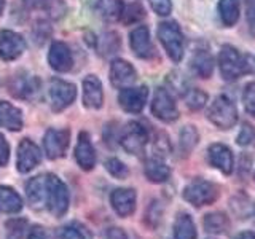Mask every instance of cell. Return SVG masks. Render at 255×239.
<instances>
[{
  "label": "cell",
  "instance_id": "277c9868",
  "mask_svg": "<svg viewBox=\"0 0 255 239\" xmlns=\"http://www.w3.org/2000/svg\"><path fill=\"white\" fill-rule=\"evenodd\" d=\"M219 198V187L212 182L204 179H195L183 190V199L193 204L195 207H201L212 204Z\"/></svg>",
  "mask_w": 255,
  "mask_h": 239
},
{
  "label": "cell",
  "instance_id": "8992f818",
  "mask_svg": "<svg viewBox=\"0 0 255 239\" xmlns=\"http://www.w3.org/2000/svg\"><path fill=\"white\" fill-rule=\"evenodd\" d=\"M148 142V131L137 121H131L128 124L120 137L122 147L131 155H140L145 150Z\"/></svg>",
  "mask_w": 255,
  "mask_h": 239
},
{
  "label": "cell",
  "instance_id": "f546056e",
  "mask_svg": "<svg viewBox=\"0 0 255 239\" xmlns=\"http://www.w3.org/2000/svg\"><path fill=\"white\" fill-rule=\"evenodd\" d=\"M231 211H233L239 219H247L254 215L255 212V204L251 198H247L246 195H238L231 199Z\"/></svg>",
  "mask_w": 255,
  "mask_h": 239
},
{
  "label": "cell",
  "instance_id": "e575fe53",
  "mask_svg": "<svg viewBox=\"0 0 255 239\" xmlns=\"http://www.w3.org/2000/svg\"><path fill=\"white\" fill-rule=\"evenodd\" d=\"M143 16H145V11H143V8L139 5V3H131L128 5L125 10H123V14H122V21L126 22V24H134L140 21Z\"/></svg>",
  "mask_w": 255,
  "mask_h": 239
},
{
  "label": "cell",
  "instance_id": "484cf974",
  "mask_svg": "<svg viewBox=\"0 0 255 239\" xmlns=\"http://www.w3.org/2000/svg\"><path fill=\"white\" fill-rule=\"evenodd\" d=\"M219 14L227 27H233L239 19V0H220Z\"/></svg>",
  "mask_w": 255,
  "mask_h": 239
},
{
  "label": "cell",
  "instance_id": "83f0119b",
  "mask_svg": "<svg viewBox=\"0 0 255 239\" xmlns=\"http://www.w3.org/2000/svg\"><path fill=\"white\" fill-rule=\"evenodd\" d=\"M125 10L123 0H98V11L109 21L120 19Z\"/></svg>",
  "mask_w": 255,
  "mask_h": 239
},
{
  "label": "cell",
  "instance_id": "ab89813d",
  "mask_svg": "<svg viewBox=\"0 0 255 239\" xmlns=\"http://www.w3.org/2000/svg\"><path fill=\"white\" fill-rule=\"evenodd\" d=\"M150 5L153 8V11L159 16H167L172 11L171 0H150Z\"/></svg>",
  "mask_w": 255,
  "mask_h": 239
},
{
  "label": "cell",
  "instance_id": "4dcf8cb0",
  "mask_svg": "<svg viewBox=\"0 0 255 239\" xmlns=\"http://www.w3.org/2000/svg\"><path fill=\"white\" fill-rule=\"evenodd\" d=\"M38 88H40L38 78L30 77V78L19 80V82L16 83V86L11 90V93H13L14 96H18V98H22V99H30L32 96L38 93Z\"/></svg>",
  "mask_w": 255,
  "mask_h": 239
},
{
  "label": "cell",
  "instance_id": "e0dca14e",
  "mask_svg": "<svg viewBox=\"0 0 255 239\" xmlns=\"http://www.w3.org/2000/svg\"><path fill=\"white\" fill-rule=\"evenodd\" d=\"M48 61L50 66L56 72H69L74 66V56L69 50V46L62 42H54L51 45L50 54H48Z\"/></svg>",
  "mask_w": 255,
  "mask_h": 239
},
{
  "label": "cell",
  "instance_id": "7dc6e473",
  "mask_svg": "<svg viewBox=\"0 0 255 239\" xmlns=\"http://www.w3.org/2000/svg\"><path fill=\"white\" fill-rule=\"evenodd\" d=\"M24 2H26V5L30 6V8H38L40 5L43 3V0H24Z\"/></svg>",
  "mask_w": 255,
  "mask_h": 239
},
{
  "label": "cell",
  "instance_id": "cb8c5ba5",
  "mask_svg": "<svg viewBox=\"0 0 255 239\" xmlns=\"http://www.w3.org/2000/svg\"><path fill=\"white\" fill-rule=\"evenodd\" d=\"M145 175L150 182L153 183H163L169 179L171 175V169L169 166H166L161 159L158 158H151V159H147L145 163Z\"/></svg>",
  "mask_w": 255,
  "mask_h": 239
},
{
  "label": "cell",
  "instance_id": "7c38bea8",
  "mask_svg": "<svg viewBox=\"0 0 255 239\" xmlns=\"http://www.w3.org/2000/svg\"><path fill=\"white\" fill-rule=\"evenodd\" d=\"M129 45L135 56H139L142 59H150L155 56V48L151 45L150 40V32L145 26H137L132 29L129 35Z\"/></svg>",
  "mask_w": 255,
  "mask_h": 239
},
{
  "label": "cell",
  "instance_id": "f6af8a7d",
  "mask_svg": "<svg viewBox=\"0 0 255 239\" xmlns=\"http://www.w3.org/2000/svg\"><path fill=\"white\" fill-rule=\"evenodd\" d=\"M27 239H48V235L45 233L43 228L40 227H34L32 228V231L29 233V238Z\"/></svg>",
  "mask_w": 255,
  "mask_h": 239
},
{
  "label": "cell",
  "instance_id": "74e56055",
  "mask_svg": "<svg viewBox=\"0 0 255 239\" xmlns=\"http://www.w3.org/2000/svg\"><path fill=\"white\" fill-rule=\"evenodd\" d=\"M243 102H244V107L247 110V114L255 118V82L249 83L244 88Z\"/></svg>",
  "mask_w": 255,
  "mask_h": 239
},
{
  "label": "cell",
  "instance_id": "8d00e7d4",
  "mask_svg": "<svg viewBox=\"0 0 255 239\" xmlns=\"http://www.w3.org/2000/svg\"><path fill=\"white\" fill-rule=\"evenodd\" d=\"M238 143L243 147H252L255 148V126L244 123L241 127V132L238 135Z\"/></svg>",
  "mask_w": 255,
  "mask_h": 239
},
{
  "label": "cell",
  "instance_id": "603a6c76",
  "mask_svg": "<svg viewBox=\"0 0 255 239\" xmlns=\"http://www.w3.org/2000/svg\"><path fill=\"white\" fill-rule=\"evenodd\" d=\"M191 69L201 78H209L214 72V58L206 50H199L191 58Z\"/></svg>",
  "mask_w": 255,
  "mask_h": 239
},
{
  "label": "cell",
  "instance_id": "44dd1931",
  "mask_svg": "<svg viewBox=\"0 0 255 239\" xmlns=\"http://www.w3.org/2000/svg\"><path fill=\"white\" fill-rule=\"evenodd\" d=\"M0 126L10 131H19L22 127V114L13 104L0 101Z\"/></svg>",
  "mask_w": 255,
  "mask_h": 239
},
{
  "label": "cell",
  "instance_id": "5bb4252c",
  "mask_svg": "<svg viewBox=\"0 0 255 239\" xmlns=\"http://www.w3.org/2000/svg\"><path fill=\"white\" fill-rule=\"evenodd\" d=\"M42 161V151L29 139L21 140L18 147V169L19 172H29Z\"/></svg>",
  "mask_w": 255,
  "mask_h": 239
},
{
  "label": "cell",
  "instance_id": "c3c4849f",
  "mask_svg": "<svg viewBox=\"0 0 255 239\" xmlns=\"http://www.w3.org/2000/svg\"><path fill=\"white\" fill-rule=\"evenodd\" d=\"M3 6H5V0H0V13L3 11Z\"/></svg>",
  "mask_w": 255,
  "mask_h": 239
},
{
  "label": "cell",
  "instance_id": "60d3db41",
  "mask_svg": "<svg viewBox=\"0 0 255 239\" xmlns=\"http://www.w3.org/2000/svg\"><path fill=\"white\" fill-rule=\"evenodd\" d=\"M10 159V145H8L3 134H0V166H5Z\"/></svg>",
  "mask_w": 255,
  "mask_h": 239
},
{
  "label": "cell",
  "instance_id": "2e32d148",
  "mask_svg": "<svg viewBox=\"0 0 255 239\" xmlns=\"http://www.w3.org/2000/svg\"><path fill=\"white\" fill-rule=\"evenodd\" d=\"M110 203L120 217H128L135 211V191L131 188H117L112 191Z\"/></svg>",
  "mask_w": 255,
  "mask_h": 239
},
{
  "label": "cell",
  "instance_id": "d4e9b609",
  "mask_svg": "<svg viewBox=\"0 0 255 239\" xmlns=\"http://www.w3.org/2000/svg\"><path fill=\"white\" fill-rule=\"evenodd\" d=\"M175 239H196V227L188 214H180L174 223Z\"/></svg>",
  "mask_w": 255,
  "mask_h": 239
},
{
  "label": "cell",
  "instance_id": "d590c367",
  "mask_svg": "<svg viewBox=\"0 0 255 239\" xmlns=\"http://www.w3.org/2000/svg\"><path fill=\"white\" fill-rule=\"evenodd\" d=\"M106 169L114 175V177L117 179H126L128 174H129V171H128V166L120 161L118 158H110L106 161Z\"/></svg>",
  "mask_w": 255,
  "mask_h": 239
},
{
  "label": "cell",
  "instance_id": "1f68e13d",
  "mask_svg": "<svg viewBox=\"0 0 255 239\" xmlns=\"http://www.w3.org/2000/svg\"><path fill=\"white\" fill-rule=\"evenodd\" d=\"M61 239H93V236L85 225L74 222L61 230Z\"/></svg>",
  "mask_w": 255,
  "mask_h": 239
},
{
  "label": "cell",
  "instance_id": "5b68a950",
  "mask_svg": "<svg viewBox=\"0 0 255 239\" xmlns=\"http://www.w3.org/2000/svg\"><path fill=\"white\" fill-rule=\"evenodd\" d=\"M46 207L54 217H62L69 209V191L64 182L53 174H48Z\"/></svg>",
  "mask_w": 255,
  "mask_h": 239
},
{
  "label": "cell",
  "instance_id": "f1b7e54d",
  "mask_svg": "<svg viewBox=\"0 0 255 239\" xmlns=\"http://www.w3.org/2000/svg\"><path fill=\"white\" fill-rule=\"evenodd\" d=\"M199 140V134L196 131L195 126H183L180 131V137H179V147L182 155H190L191 150L196 147V143Z\"/></svg>",
  "mask_w": 255,
  "mask_h": 239
},
{
  "label": "cell",
  "instance_id": "4fadbf2b",
  "mask_svg": "<svg viewBox=\"0 0 255 239\" xmlns=\"http://www.w3.org/2000/svg\"><path fill=\"white\" fill-rule=\"evenodd\" d=\"M110 82L118 90L129 88L135 82V70L128 61L115 59L110 66Z\"/></svg>",
  "mask_w": 255,
  "mask_h": 239
},
{
  "label": "cell",
  "instance_id": "7402d4cb",
  "mask_svg": "<svg viewBox=\"0 0 255 239\" xmlns=\"http://www.w3.org/2000/svg\"><path fill=\"white\" fill-rule=\"evenodd\" d=\"M22 209V199L10 187H0V212L16 214Z\"/></svg>",
  "mask_w": 255,
  "mask_h": 239
},
{
  "label": "cell",
  "instance_id": "3957f363",
  "mask_svg": "<svg viewBox=\"0 0 255 239\" xmlns=\"http://www.w3.org/2000/svg\"><path fill=\"white\" fill-rule=\"evenodd\" d=\"M207 118L219 129H230L238 123V109L228 96H217L211 104Z\"/></svg>",
  "mask_w": 255,
  "mask_h": 239
},
{
  "label": "cell",
  "instance_id": "4316f807",
  "mask_svg": "<svg viewBox=\"0 0 255 239\" xmlns=\"http://www.w3.org/2000/svg\"><path fill=\"white\" fill-rule=\"evenodd\" d=\"M204 230L212 235H222L230 230V220L225 214L212 212L204 217Z\"/></svg>",
  "mask_w": 255,
  "mask_h": 239
},
{
  "label": "cell",
  "instance_id": "7a4b0ae2",
  "mask_svg": "<svg viewBox=\"0 0 255 239\" xmlns=\"http://www.w3.org/2000/svg\"><path fill=\"white\" fill-rule=\"evenodd\" d=\"M158 38L163 43L164 51L174 62H180L183 58V51H185V45H183V35L180 26L174 21H166L158 26Z\"/></svg>",
  "mask_w": 255,
  "mask_h": 239
},
{
  "label": "cell",
  "instance_id": "ba28073f",
  "mask_svg": "<svg viewBox=\"0 0 255 239\" xmlns=\"http://www.w3.org/2000/svg\"><path fill=\"white\" fill-rule=\"evenodd\" d=\"M50 98L53 102V110L61 112L75 101L77 88L75 85L64 82V80L54 78L50 83Z\"/></svg>",
  "mask_w": 255,
  "mask_h": 239
},
{
  "label": "cell",
  "instance_id": "ffe728a7",
  "mask_svg": "<svg viewBox=\"0 0 255 239\" xmlns=\"http://www.w3.org/2000/svg\"><path fill=\"white\" fill-rule=\"evenodd\" d=\"M83 102L90 109H101L104 102L102 83L98 77L88 75L83 80Z\"/></svg>",
  "mask_w": 255,
  "mask_h": 239
},
{
  "label": "cell",
  "instance_id": "9a60e30c",
  "mask_svg": "<svg viewBox=\"0 0 255 239\" xmlns=\"http://www.w3.org/2000/svg\"><path fill=\"white\" fill-rule=\"evenodd\" d=\"M207 156H209V163L223 174L228 175L233 172L235 158L227 145H223V143H212L207 148Z\"/></svg>",
  "mask_w": 255,
  "mask_h": 239
},
{
  "label": "cell",
  "instance_id": "30bf717a",
  "mask_svg": "<svg viewBox=\"0 0 255 239\" xmlns=\"http://www.w3.org/2000/svg\"><path fill=\"white\" fill-rule=\"evenodd\" d=\"M70 131L69 129H48L43 139L45 153L50 159H58L66 155L69 147Z\"/></svg>",
  "mask_w": 255,
  "mask_h": 239
},
{
  "label": "cell",
  "instance_id": "d6a6232c",
  "mask_svg": "<svg viewBox=\"0 0 255 239\" xmlns=\"http://www.w3.org/2000/svg\"><path fill=\"white\" fill-rule=\"evenodd\" d=\"M5 228V239H21L27 228V222L24 219H13L6 222Z\"/></svg>",
  "mask_w": 255,
  "mask_h": 239
},
{
  "label": "cell",
  "instance_id": "b9f144b4",
  "mask_svg": "<svg viewBox=\"0 0 255 239\" xmlns=\"http://www.w3.org/2000/svg\"><path fill=\"white\" fill-rule=\"evenodd\" d=\"M155 150L158 151V155H166L167 151L171 150V143H169V139L166 137L164 134H159L158 135V139L155 142Z\"/></svg>",
  "mask_w": 255,
  "mask_h": 239
},
{
  "label": "cell",
  "instance_id": "ac0fdd59",
  "mask_svg": "<svg viewBox=\"0 0 255 239\" xmlns=\"http://www.w3.org/2000/svg\"><path fill=\"white\" fill-rule=\"evenodd\" d=\"M26 195L32 207H43L46 206V198H48V174L38 175L34 177L26 187Z\"/></svg>",
  "mask_w": 255,
  "mask_h": 239
},
{
  "label": "cell",
  "instance_id": "d6986e66",
  "mask_svg": "<svg viewBox=\"0 0 255 239\" xmlns=\"http://www.w3.org/2000/svg\"><path fill=\"white\" fill-rule=\"evenodd\" d=\"M75 158L80 167L85 171H90L96 164V153H94V147L90 140V135L88 132H80L78 135V142L75 147Z\"/></svg>",
  "mask_w": 255,
  "mask_h": 239
},
{
  "label": "cell",
  "instance_id": "836d02e7",
  "mask_svg": "<svg viewBox=\"0 0 255 239\" xmlns=\"http://www.w3.org/2000/svg\"><path fill=\"white\" fill-rule=\"evenodd\" d=\"M185 104L191 109V110H199L204 107V104L207 101V96L204 91L201 90H187V94H185Z\"/></svg>",
  "mask_w": 255,
  "mask_h": 239
},
{
  "label": "cell",
  "instance_id": "bcb514c9",
  "mask_svg": "<svg viewBox=\"0 0 255 239\" xmlns=\"http://www.w3.org/2000/svg\"><path fill=\"white\" fill-rule=\"evenodd\" d=\"M233 239H255V233H252V231H243V233L236 235Z\"/></svg>",
  "mask_w": 255,
  "mask_h": 239
},
{
  "label": "cell",
  "instance_id": "ee69618b",
  "mask_svg": "<svg viewBox=\"0 0 255 239\" xmlns=\"http://www.w3.org/2000/svg\"><path fill=\"white\" fill-rule=\"evenodd\" d=\"M107 239H128V236L122 228H110L107 231Z\"/></svg>",
  "mask_w": 255,
  "mask_h": 239
},
{
  "label": "cell",
  "instance_id": "8fae6325",
  "mask_svg": "<svg viewBox=\"0 0 255 239\" xmlns=\"http://www.w3.org/2000/svg\"><path fill=\"white\" fill-rule=\"evenodd\" d=\"M26 42L24 38L11 30L0 32V58L3 61H14L22 54Z\"/></svg>",
  "mask_w": 255,
  "mask_h": 239
},
{
  "label": "cell",
  "instance_id": "7bdbcfd3",
  "mask_svg": "<svg viewBox=\"0 0 255 239\" xmlns=\"http://www.w3.org/2000/svg\"><path fill=\"white\" fill-rule=\"evenodd\" d=\"M246 10L249 22L255 24V0H246Z\"/></svg>",
  "mask_w": 255,
  "mask_h": 239
},
{
  "label": "cell",
  "instance_id": "52a82bcc",
  "mask_svg": "<svg viewBox=\"0 0 255 239\" xmlns=\"http://www.w3.org/2000/svg\"><path fill=\"white\" fill-rule=\"evenodd\" d=\"M151 114L166 123L175 121L179 118L177 104H175L171 93L164 90V88H158L155 91L153 102H151Z\"/></svg>",
  "mask_w": 255,
  "mask_h": 239
},
{
  "label": "cell",
  "instance_id": "f35d334b",
  "mask_svg": "<svg viewBox=\"0 0 255 239\" xmlns=\"http://www.w3.org/2000/svg\"><path fill=\"white\" fill-rule=\"evenodd\" d=\"M117 40H120L118 38V35L117 34H106L102 37V48H101V53L102 54H112V53H115L117 50H118V46H120V43H114L112 45V42H117Z\"/></svg>",
  "mask_w": 255,
  "mask_h": 239
},
{
  "label": "cell",
  "instance_id": "9c48e42d",
  "mask_svg": "<svg viewBox=\"0 0 255 239\" xmlns=\"http://www.w3.org/2000/svg\"><path fill=\"white\" fill-rule=\"evenodd\" d=\"M148 99V88L137 86V88H125L118 94V102L123 107V110L129 114H140L145 107Z\"/></svg>",
  "mask_w": 255,
  "mask_h": 239
},
{
  "label": "cell",
  "instance_id": "6da1fadb",
  "mask_svg": "<svg viewBox=\"0 0 255 239\" xmlns=\"http://www.w3.org/2000/svg\"><path fill=\"white\" fill-rule=\"evenodd\" d=\"M219 67L222 78L227 80V82H235V80L241 78L252 70L249 59L231 45L222 46L219 53Z\"/></svg>",
  "mask_w": 255,
  "mask_h": 239
}]
</instances>
